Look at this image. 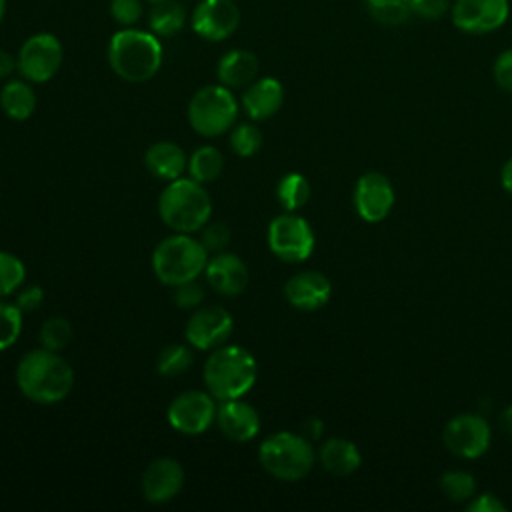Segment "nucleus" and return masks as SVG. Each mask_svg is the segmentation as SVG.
<instances>
[{
    "mask_svg": "<svg viewBox=\"0 0 512 512\" xmlns=\"http://www.w3.org/2000/svg\"><path fill=\"white\" fill-rule=\"evenodd\" d=\"M158 214L170 230L194 234L210 222L212 200L204 190V184L180 176L170 180L160 192Z\"/></svg>",
    "mask_w": 512,
    "mask_h": 512,
    "instance_id": "obj_4",
    "label": "nucleus"
},
{
    "mask_svg": "<svg viewBox=\"0 0 512 512\" xmlns=\"http://www.w3.org/2000/svg\"><path fill=\"white\" fill-rule=\"evenodd\" d=\"M500 428H502L508 436H512V406H508V408L502 410V414H500Z\"/></svg>",
    "mask_w": 512,
    "mask_h": 512,
    "instance_id": "obj_44",
    "label": "nucleus"
},
{
    "mask_svg": "<svg viewBox=\"0 0 512 512\" xmlns=\"http://www.w3.org/2000/svg\"><path fill=\"white\" fill-rule=\"evenodd\" d=\"M510 16L508 0H454L452 24L466 34H488L504 26Z\"/></svg>",
    "mask_w": 512,
    "mask_h": 512,
    "instance_id": "obj_11",
    "label": "nucleus"
},
{
    "mask_svg": "<svg viewBox=\"0 0 512 512\" xmlns=\"http://www.w3.org/2000/svg\"><path fill=\"white\" fill-rule=\"evenodd\" d=\"M162 44L154 32L122 28L108 42V64L112 72L132 84L146 82L162 66Z\"/></svg>",
    "mask_w": 512,
    "mask_h": 512,
    "instance_id": "obj_3",
    "label": "nucleus"
},
{
    "mask_svg": "<svg viewBox=\"0 0 512 512\" xmlns=\"http://www.w3.org/2000/svg\"><path fill=\"white\" fill-rule=\"evenodd\" d=\"M210 254L192 234L174 232L158 242L152 252V272L156 278L174 288L204 274Z\"/></svg>",
    "mask_w": 512,
    "mask_h": 512,
    "instance_id": "obj_5",
    "label": "nucleus"
},
{
    "mask_svg": "<svg viewBox=\"0 0 512 512\" xmlns=\"http://www.w3.org/2000/svg\"><path fill=\"white\" fill-rule=\"evenodd\" d=\"M218 400L206 390H186L168 404V424L186 436L204 434L216 422Z\"/></svg>",
    "mask_w": 512,
    "mask_h": 512,
    "instance_id": "obj_10",
    "label": "nucleus"
},
{
    "mask_svg": "<svg viewBox=\"0 0 512 512\" xmlns=\"http://www.w3.org/2000/svg\"><path fill=\"white\" fill-rule=\"evenodd\" d=\"M142 494L150 504H166L184 488V468L178 460L162 456L142 472Z\"/></svg>",
    "mask_w": 512,
    "mask_h": 512,
    "instance_id": "obj_15",
    "label": "nucleus"
},
{
    "mask_svg": "<svg viewBox=\"0 0 512 512\" xmlns=\"http://www.w3.org/2000/svg\"><path fill=\"white\" fill-rule=\"evenodd\" d=\"M362 456L354 442L346 438H330L320 448V464L334 476H348L358 470Z\"/></svg>",
    "mask_w": 512,
    "mask_h": 512,
    "instance_id": "obj_23",
    "label": "nucleus"
},
{
    "mask_svg": "<svg viewBox=\"0 0 512 512\" xmlns=\"http://www.w3.org/2000/svg\"><path fill=\"white\" fill-rule=\"evenodd\" d=\"M494 80L496 84L506 90V92H512V48L504 50L498 54L496 62H494Z\"/></svg>",
    "mask_w": 512,
    "mask_h": 512,
    "instance_id": "obj_40",
    "label": "nucleus"
},
{
    "mask_svg": "<svg viewBox=\"0 0 512 512\" xmlns=\"http://www.w3.org/2000/svg\"><path fill=\"white\" fill-rule=\"evenodd\" d=\"M16 386L34 404H58L74 388V370L58 352L40 346L20 358Z\"/></svg>",
    "mask_w": 512,
    "mask_h": 512,
    "instance_id": "obj_1",
    "label": "nucleus"
},
{
    "mask_svg": "<svg viewBox=\"0 0 512 512\" xmlns=\"http://www.w3.org/2000/svg\"><path fill=\"white\" fill-rule=\"evenodd\" d=\"M258 462L272 478L298 482L314 466V448L304 434L276 432L260 444Z\"/></svg>",
    "mask_w": 512,
    "mask_h": 512,
    "instance_id": "obj_6",
    "label": "nucleus"
},
{
    "mask_svg": "<svg viewBox=\"0 0 512 512\" xmlns=\"http://www.w3.org/2000/svg\"><path fill=\"white\" fill-rule=\"evenodd\" d=\"M22 310L16 304L0 300V350L16 344L22 332Z\"/></svg>",
    "mask_w": 512,
    "mask_h": 512,
    "instance_id": "obj_34",
    "label": "nucleus"
},
{
    "mask_svg": "<svg viewBox=\"0 0 512 512\" xmlns=\"http://www.w3.org/2000/svg\"><path fill=\"white\" fill-rule=\"evenodd\" d=\"M216 426L232 442H248L260 432V414L242 398L222 400L216 410Z\"/></svg>",
    "mask_w": 512,
    "mask_h": 512,
    "instance_id": "obj_18",
    "label": "nucleus"
},
{
    "mask_svg": "<svg viewBox=\"0 0 512 512\" xmlns=\"http://www.w3.org/2000/svg\"><path fill=\"white\" fill-rule=\"evenodd\" d=\"M230 148L236 156L248 158L262 148V132L256 124H238L230 132Z\"/></svg>",
    "mask_w": 512,
    "mask_h": 512,
    "instance_id": "obj_32",
    "label": "nucleus"
},
{
    "mask_svg": "<svg viewBox=\"0 0 512 512\" xmlns=\"http://www.w3.org/2000/svg\"><path fill=\"white\" fill-rule=\"evenodd\" d=\"M230 238H232V232L224 222H208L202 228L200 242L208 250V254H218L228 248Z\"/></svg>",
    "mask_w": 512,
    "mask_h": 512,
    "instance_id": "obj_35",
    "label": "nucleus"
},
{
    "mask_svg": "<svg viewBox=\"0 0 512 512\" xmlns=\"http://www.w3.org/2000/svg\"><path fill=\"white\" fill-rule=\"evenodd\" d=\"M322 430H324V424H322V420L316 418V416H310V418L304 420V424H302V432H304V436H306L308 440L320 438Z\"/></svg>",
    "mask_w": 512,
    "mask_h": 512,
    "instance_id": "obj_42",
    "label": "nucleus"
},
{
    "mask_svg": "<svg viewBox=\"0 0 512 512\" xmlns=\"http://www.w3.org/2000/svg\"><path fill=\"white\" fill-rule=\"evenodd\" d=\"M64 50L60 40L50 32L32 34L18 50L16 64L24 80L32 84L48 82L60 70Z\"/></svg>",
    "mask_w": 512,
    "mask_h": 512,
    "instance_id": "obj_9",
    "label": "nucleus"
},
{
    "mask_svg": "<svg viewBox=\"0 0 512 512\" xmlns=\"http://www.w3.org/2000/svg\"><path fill=\"white\" fill-rule=\"evenodd\" d=\"M44 302V290L36 284H30V286H20L16 290V306L22 310V312H36Z\"/></svg>",
    "mask_w": 512,
    "mask_h": 512,
    "instance_id": "obj_39",
    "label": "nucleus"
},
{
    "mask_svg": "<svg viewBox=\"0 0 512 512\" xmlns=\"http://www.w3.org/2000/svg\"><path fill=\"white\" fill-rule=\"evenodd\" d=\"M368 14L384 26H400L410 20V0H364Z\"/></svg>",
    "mask_w": 512,
    "mask_h": 512,
    "instance_id": "obj_29",
    "label": "nucleus"
},
{
    "mask_svg": "<svg viewBox=\"0 0 512 512\" xmlns=\"http://www.w3.org/2000/svg\"><path fill=\"white\" fill-rule=\"evenodd\" d=\"M500 180H502V186H504V190H508V192L512 194V158H510V160L504 164Z\"/></svg>",
    "mask_w": 512,
    "mask_h": 512,
    "instance_id": "obj_45",
    "label": "nucleus"
},
{
    "mask_svg": "<svg viewBox=\"0 0 512 512\" xmlns=\"http://www.w3.org/2000/svg\"><path fill=\"white\" fill-rule=\"evenodd\" d=\"M268 248L270 252L290 264L306 260L314 250V232L306 218L296 212H284L272 218L268 224Z\"/></svg>",
    "mask_w": 512,
    "mask_h": 512,
    "instance_id": "obj_8",
    "label": "nucleus"
},
{
    "mask_svg": "<svg viewBox=\"0 0 512 512\" xmlns=\"http://www.w3.org/2000/svg\"><path fill=\"white\" fill-rule=\"evenodd\" d=\"M238 116V102L224 84H210L194 92L188 102V122L204 138H214L232 128Z\"/></svg>",
    "mask_w": 512,
    "mask_h": 512,
    "instance_id": "obj_7",
    "label": "nucleus"
},
{
    "mask_svg": "<svg viewBox=\"0 0 512 512\" xmlns=\"http://www.w3.org/2000/svg\"><path fill=\"white\" fill-rule=\"evenodd\" d=\"M26 280V266L24 262L10 254L0 250V298L14 294Z\"/></svg>",
    "mask_w": 512,
    "mask_h": 512,
    "instance_id": "obj_31",
    "label": "nucleus"
},
{
    "mask_svg": "<svg viewBox=\"0 0 512 512\" xmlns=\"http://www.w3.org/2000/svg\"><path fill=\"white\" fill-rule=\"evenodd\" d=\"M4 14H6V0H0V22L4 20Z\"/></svg>",
    "mask_w": 512,
    "mask_h": 512,
    "instance_id": "obj_46",
    "label": "nucleus"
},
{
    "mask_svg": "<svg viewBox=\"0 0 512 512\" xmlns=\"http://www.w3.org/2000/svg\"><path fill=\"white\" fill-rule=\"evenodd\" d=\"M142 0H112L110 2V14L114 22L128 28L134 26L142 16Z\"/></svg>",
    "mask_w": 512,
    "mask_h": 512,
    "instance_id": "obj_37",
    "label": "nucleus"
},
{
    "mask_svg": "<svg viewBox=\"0 0 512 512\" xmlns=\"http://www.w3.org/2000/svg\"><path fill=\"white\" fill-rule=\"evenodd\" d=\"M146 2H150V4H158V2H164V0H146Z\"/></svg>",
    "mask_w": 512,
    "mask_h": 512,
    "instance_id": "obj_47",
    "label": "nucleus"
},
{
    "mask_svg": "<svg viewBox=\"0 0 512 512\" xmlns=\"http://www.w3.org/2000/svg\"><path fill=\"white\" fill-rule=\"evenodd\" d=\"M450 0H410L412 14L426 18V20H438L450 10Z\"/></svg>",
    "mask_w": 512,
    "mask_h": 512,
    "instance_id": "obj_38",
    "label": "nucleus"
},
{
    "mask_svg": "<svg viewBox=\"0 0 512 512\" xmlns=\"http://www.w3.org/2000/svg\"><path fill=\"white\" fill-rule=\"evenodd\" d=\"M148 22H150V30L156 36L168 38L178 34L184 28L186 10L178 0H164V2L152 4Z\"/></svg>",
    "mask_w": 512,
    "mask_h": 512,
    "instance_id": "obj_25",
    "label": "nucleus"
},
{
    "mask_svg": "<svg viewBox=\"0 0 512 512\" xmlns=\"http://www.w3.org/2000/svg\"><path fill=\"white\" fill-rule=\"evenodd\" d=\"M220 84L226 88H246L258 76V58L242 48L228 50L216 66Z\"/></svg>",
    "mask_w": 512,
    "mask_h": 512,
    "instance_id": "obj_22",
    "label": "nucleus"
},
{
    "mask_svg": "<svg viewBox=\"0 0 512 512\" xmlns=\"http://www.w3.org/2000/svg\"><path fill=\"white\" fill-rule=\"evenodd\" d=\"M206 284L222 296H238L248 286V266L232 252L212 254L204 268Z\"/></svg>",
    "mask_w": 512,
    "mask_h": 512,
    "instance_id": "obj_17",
    "label": "nucleus"
},
{
    "mask_svg": "<svg viewBox=\"0 0 512 512\" xmlns=\"http://www.w3.org/2000/svg\"><path fill=\"white\" fill-rule=\"evenodd\" d=\"M234 330L232 314L222 306H200L184 326L186 342L194 350L210 352L222 346Z\"/></svg>",
    "mask_w": 512,
    "mask_h": 512,
    "instance_id": "obj_12",
    "label": "nucleus"
},
{
    "mask_svg": "<svg viewBox=\"0 0 512 512\" xmlns=\"http://www.w3.org/2000/svg\"><path fill=\"white\" fill-rule=\"evenodd\" d=\"M28 80H8L0 90V108L12 120H28L36 110V92Z\"/></svg>",
    "mask_w": 512,
    "mask_h": 512,
    "instance_id": "obj_24",
    "label": "nucleus"
},
{
    "mask_svg": "<svg viewBox=\"0 0 512 512\" xmlns=\"http://www.w3.org/2000/svg\"><path fill=\"white\" fill-rule=\"evenodd\" d=\"M240 24V10L234 0H200L192 12V30L208 40L230 38Z\"/></svg>",
    "mask_w": 512,
    "mask_h": 512,
    "instance_id": "obj_14",
    "label": "nucleus"
},
{
    "mask_svg": "<svg viewBox=\"0 0 512 512\" xmlns=\"http://www.w3.org/2000/svg\"><path fill=\"white\" fill-rule=\"evenodd\" d=\"M194 364V352L188 344H168L156 356V370L164 378H176L186 374Z\"/></svg>",
    "mask_w": 512,
    "mask_h": 512,
    "instance_id": "obj_27",
    "label": "nucleus"
},
{
    "mask_svg": "<svg viewBox=\"0 0 512 512\" xmlns=\"http://www.w3.org/2000/svg\"><path fill=\"white\" fill-rule=\"evenodd\" d=\"M442 440L460 458H478L490 446V426L478 414H458L446 426Z\"/></svg>",
    "mask_w": 512,
    "mask_h": 512,
    "instance_id": "obj_13",
    "label": "nucleus"
},
{
    "mask_svg": "<svg viewBox=\"0 0 512 512\" xmlns=\"http://www.w3.org/2000/svg\"><path fill=\"white\" fill-rule=\"evenodd\" d=\"M74 338V328L64 316H52L38 330L40 346L52 352H62Z\"/></svg>",
    "mask_w": 512,
    "mask_h": 512,
    "instance_id": "obj_30",
    "label": "nucleus"
},
{
    "mask_svg": "<svg viewBox=\"0 0 512 512\" xmlns=\"http://www.w3.org/2000/svg\"><path fill=\"white\" fill-rule=\"evenodd\" d=\"M14 70H18V64H16V58L6 52V50H0V80L8 78Z\"/></svg>",
    "mask_w": 512,
    "mask_h": 512,
    "instance_id": "obj_43",
    "label": "nucleus"
},
{
    "mask_svg": "<svg viewBox=\"0 0 512 512\" xmlns=\"http://www.w3.org/2000/svg\"><path fill=\"white\" fill-rule=\"evenodd\" d=\"M276 196H278V202L288 212H296L298 208H302L308 202V198H310V184L298 172L284 174L280 178L278 186H276Z\"/></svg>",
    "mask_w": 512,
    "mask_h": 512,
    "instance_id": "obj_28",
    "label": "nucleus"
},
{
    "mask_svg": "<svg viewBox=\"0 0 512 512\" xmlns=\"http://www.w3.org/2000/svg\"><path fill=\"white\" fill-rule=\"evenodd\" d=\"M224 168V156L216 146H200L188 158V174L200 184L214 182Z\"/></svg>",
    "mask_w": 512,
    "mask_h": 512,
    "instance_id": "obj_26",
    "label": "nucleus"
},
{
    "mask_svg": "<svg viewBox=\"0 0 512 512\" xmlns=\"http://www.w3.org/2000/svg\"><path fill=\"white\" fill-rule=\"evenodd\" d=\"M144 164L152 176L170 182L184 174V170L188 168V156L178 144L162 140L148 146L144 154Z\"/></svg>",
    "mask_w": 512,
    "mask_h": 512,
    "instance_id": "obj_21",
    "label": "nucleus"
},
{
    "mask_svg": "<svg viewBox=\"0 0 512 512\" xmlns=\"http://www.w3.org/2000/svg\"><path fill=\"white\" fill-rule=\"evenodd\" d=\"M242 108L252 120H268L272 118L284 102V86L280 80L272 76L256 78L250 82L242 94Z\"/></svg>",
    "mask_w": 512,
    "mask_h": 512,
    "instance_id": "obj_20",
    "label": "nucleus"
},
{
    "mask_svg": "<svg viewBox=\"0 0 512 512\" xmlns=\"http://www.w3.org/2000/svg\"><path fill=\"white\" fill-rule=\"evenodd\" d=\"M440 488L450 500L464 502L474 494L476 482H474V476L470 472L450 470V472H444L440 476Z\"/></svg>",
    "mask_w": 512,
    "mask_h": 512,
    "instance_id": "obj_33",
    "label": "nucleus"
},
{
    "mask_svg": "<svg viewBox=\"0 0 512 512\" xmlns=\"http://www.w3.org/2000/svg\"><path fill=\"white\" fill-rule=\"evenodd\" d=\"M258 364L254 354L240 344H222L210 350L202 378L206 390L218 400H234L248 394L256 382Z\"/></svg>",
    "mask_w": 512,
    "mask_h": 512,
    "instance_id": "obj_2",
    "label": "nucleus"
},
{
    "mask_svg": "<svg viewBox=\"0 0 512 512\" xmlns=\"http://www.w3.org/2000/svg\"><path fill=\"white\" fill-rule=\"evenodd\" d=\"M394 204V190L388 178L380 172H366L354 188V206L362 220L380 222L388 216Z\"/></svg>",
    "mask_w": 512,
    "mask_h": 512,
    "instance_id": "obj_16",
    "label": "nucleus"
},
{
    "mask_svg": "<svg viewBox=\"0 0 512 512\" xmlns=\"http://www.w3.org/2000/svg\"><path fill=\"white\" fill-rule=\"evenodd\" d=\"M332 294L330 280L316 270H304L290 276L284 284V296L290 306L298 310H318L322 308Z\"/></svg>",
    "mask_w": 512,
    "mask_h": 512,
    "instance_id": "obj_19",
    "label": "nucleus"
},
{
    "mask_svg": "<svg viewBox=\"0 0 512 512\" xmlns=\"http://www.w3.org/2000/svg\"><path fill=\"white\" fill-rule=\"evenodd\" d=\"M204 296L206 294H204V288L198 282V278L174 286V292H172L174 304L178 308H182V310H196V308H200V304L204 302Z\"/></svg>",
    "mask_w": 512,
    "mask_h": 512,
    "instance_id": "obj_36",
    "label": "nucleus"
},
{
    "mask_svg": "<svg viewBox=\"0 0 512 512\" xmlns=\"http://www.w3.org/2000/svg\"><path fill=\"white\" fill-rule=\"evenodd\" d=\"M470 512H504L506 506L490 492H484L480 496H476L470 504H468Z\"/></svg>",
    "mask_w": 512,
    "mask_h": 512,
    "instance_id": "obj_41",
    "label": "nucleus"
}]
</instances>
